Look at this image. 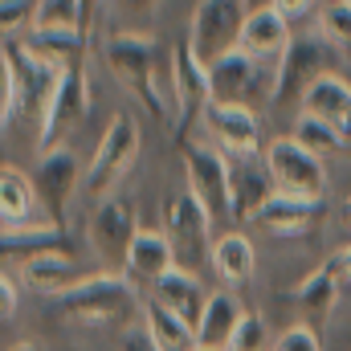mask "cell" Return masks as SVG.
I'll return each mask as SVG.
<instances>
[{
    "instance_id": "cell-1",
    "label": "cell",
    "mask_w": 351,
    "mask_h": 351,
    "mask_svg": "<svg viewBox=\"0 0 351 351\" xmlns=\"http://www.w3.org/2000/svg\"><path fill=\"white\" fill-rule=\"evenodd\" d=\"M53 311L78 327H135L139 294L127 274H94L53 298Z\"/></svg>"
},
{
    "instance_id": "cell-2",
    "label": "cell",
    "mask_w": 351,
    "mask_h": 351,
    "mask_svg": "<svg viewBox=\"0 0 351 351\" xmlns=\"http://www.w3.org/2000/svg\"><path fill=\"white\" fill-rule=\"evenodd\" d=\"M102 58L110 66V74L131 90L152 119H168V102L160 94V41L147 29H110L102 41Z\"/></svg>"
},
{
    "instance_id": "cell-3",
    "label": "cell",
    "mask_w": 351,
    "mask_h": 351,
    "mask_svg": "<svg viewBox=\"0 0 351 351\" xmlns=\"http://www.w3.org/2000/svg\"><path fill=\"white\" fill-rule=\"evenodd\" d=\"M343 66V53L315 29V33H302L290 41L282 66H278V90H274V106L286 110V106H302L306 90L315 86L323 74H335Z\"/></svg>"
},
{
    "instance_id": "cell-4",
    "label": "cell",
    "mask_w": 351,
    "mask_h": 351,
    "mask_svg": "<svg viewBox=\"0 0 351 351\" xmlns=\"http://www.w3.org/2000/svg\"><path fill=\"white\" fill-rule=\"evenodd\" d=\"M208 86H213V102L225 106H245V110H262L274 106V90H278V66H265L258 58H250L245 49L225 53L221 62L208 66Z\"/></svg>"
},
{
    "instance_id": "cell-5",
    "label": "cell",
    "mask_w": 351,
    "mask_h": 351,
    "mask_svg": "<svg viewBox=\"0 0 351 351\" xmlns=\"http://www.w3.org/2000/svg\"><path fill=\"white\" fill-rule=\"evenodd\" d=\"M164 233L172 241L176 269L200 278V269L213 265V217L188 188L164 200Z\"/></svg>"
},
{
    "instance_id": "cell-6",
    "label": "cell",
    "mask_w": 351,
    "mask_h": 351,
    "mask_svg": "<svg viewBox=\"0 0 351 351\" xmlns=\"http://www.w3.org/2000/svg\"><path fill=\"white\" fill-rule=\"evenodd\" d=\"M250 12H254L250 0H200L196 12H192V25H188L192 53L204 66H213L225 53L241 49V33H245Z\"/></svg>"
},
{
    "instance_id": "cell-7",
    "label": "cell",
    "mask_w": 351,
    "mask_h": 351,
    "mask_svg": "<svg viewBox=\"0 0 351 351\" xmlns=\"http://www.w3.org/2000/svg\"><path fill=\"white\" fill-rule=\"evenodd\" d=\"M184 156V176H188V192L208 208L213 221L233 217V160L200 139H184L180 143Z\"/></svg>"
},
{
    "instance_id": "cell-8",
    "label": "cell",
    "mask_w": 351,
    "mask_h": 351,
    "mask_svg": "<svg viewBox=\"0 0 351 351\" xmlns=\"http://www.w3.org/2000/svg\"><path fill=\"white\" fill-rule=\"evenodd\" d=\"M4 74L16 82V119H45L62 82V66L33 53L25 37H4Z\"/></svg>"
},
{
    "instance_id": "cell-9",
    "label": "cell",
    "mask_w": 351,
    "mask_h": 351,
    "mask_svg": "<svg viewBox=\"0 0 351 351\" xmlns=\"http://www.w3.org/2000/svg\"><path fill=\"white\" fill-rule=\"evenodd\" d=\"M135 156H139V127H135L131 114L119 110V114L110 119L106 135L98 139L94 156H90L86 176H82V192L94 196V200H106L110 188H114V184L127 176V168L135 164Z\"/></svg>"
},
{
    "instance_id": "cell-10",
    "label": "cell",
    "mask_w": 351,
    "mask_h": 351,
    "mask_svg": "<svg viewBox=\"0 0 351 351\" xmlns=\"http://www.w3.org/2000/svg\"><path fill=\"white\" fill-rule=\"evenodd\" d=\"M262 160H265V168H269V176H274V188H278V192L323 200V192H327V168H323V156H315L311 147H302L294 135H290V139H274V143H265Z\"/></svg>"
},
{
    "instance_id": "cell-11",
    "label": "cell",
    "mask_w": 351,
    "mask_h": 351,
    "mask_svg": "<svg viewBox=\"0 0 351 351\" xmlns=\"http://www.w3.org/2000/svg\"><path fill=\"white\" fill-rule=\"evenodd\" d=\"M168 70H172V114H176V131L180 143L188 139V127L208 110L213 102V86H208V66L192 53L188 41H180L168 53Z\"/></svg>"
},
{
    "instance_id": "cell-12",
    "label": "cell",
    "mask_w": 351,
    "mask_h": 351,
    "mask_svg": "<svg viewBox=\"0 0 351 351\" xmlns=\"http://www.w3.org/2000/svg\"><path fill=\"white\" fill-rule=\"evenodd\" d=\"M86 114H90V82H86V62H78V66L62 70V82H58L53 98H49V110H45L41 135H37V156L62 147L66 131L86 123Z\"/></svg>"
},
{
    "instance_id": "cell-13",
    "label": "cell",
    "mask_w": 351,
    "mask_h": 351,
    "mask_svg": "<svg viewBox=\"0 0 351 351\" xmlns=\"http://www.w3.org/2000/svg\"><path fill=\"white\" fill-rule=\"evenodd\" d=\"M135 233H139L135 208H131V200H123V196L98 200L94 213H90V221H86L90 250L98 254L102 265H114V269L127 265V254H131V245H135Z\"/></svg>"
},
{
    "instance_id": "cell-14",
    "label": "cell",
    "mask_w": 351,
    "mask_h": 351,
    "mask_svg": "<svg viewBox=\"0 0 351 351\" xmlns=\"http://www.w3.org/2000/svg\"><path fill=\"white\" fill-rule=\"evenodd\" d=\"M82 176L86 172L78 168V156H74L66 143L53 147V152H41V156H37V172H33L37 200H41L45 217H49L53 225H62V229H66V208H70V200H74Z\"/></svg>"
},
{
    "instance_id": "cell-15",
    "label": "cell",
    "mask_w": 351,
    "mask_h": 351,
    "mask_svg": "<svg viewBox=\"0 0 351 351\" xmlns=\"http://www.w3.org/2000/svg\"><path fill=\"white\" fill-rule=\"evenodd\" d=\"M200 123H204V131L213 135L208 143L221 147L225 156H233V160H258V156H265L262 123H258L254 110H245V106H225V102H208V110L200 114Z\"/></svg>"
},
{
    "instance_id": "cell-16",
    "label": "cell",
    "mask_w": 351,
    "mask_h": 351,
    "mask_svg": "<svg viewBox=\"0 0 351 351\" xmlns=\"http://www.w3.org/2000/svg\"><path fill=\"white\" fill-rule=\"evenodd\" d=\"M323 217V200L311 196H290V192H274L262 208L254 213V229H265L274 237H306Z\"/></svg>"
},
{
    "instance_id": "cell-17",
    "label": "cell",
    "mask_w": 351,
    "mask_h": 351,
    "mask_svg": "<svg viewBox=\"0 0 351 351\" xmlns=\"http://www.w3.org/2000/svg\"><path fill=\"white\" fill-rule=\"evenodd\" d=\"M290 41H294L290 21H286L274 4H262V8L250 12L245 33H241V49H245L250 58H258V62H265V66H282Z\"/></svg>"
},
{
    "instance_id": "cell-18",
    "label": "cell",
    "mask_w": 351,
    "mask_h": 351,
    "mask_svg": "<svg viewBox=\"0 0 351 351\" xmlns=\"http://www.w3.org/2000/svg\"><path fill=\"white\" fill-rule=\"evenodd\" d=\"M298 110L311 114V119H319V123H327L351 147V82H343L339 74H323L315 86L306 90V98H302Z\"/></svg>"
},
{
    "instance_id": "cell-19",
    "label": "cell",
    "mask_w": 351,
    "mask_h": 351,
    "mask_svg": "<svg viewBox=\"0 0 351 351\" xmlns=\"http://www.w3.org/2000/svg\"><path fill=\"white\" fill-rule=\"evenodd\" d=\"M0 254H4V265H25L33 258H45V254H74L70 237L62 225L53 221H37V225H21V229H4L0 237Z\"/></svg>"
},
{
    "instance_id": "cell-20",
    "label": "cell",
    "mask_w": 351,
    "mask_h": 351,
    "mask_svg": "<svg viewBox=\"0 0 351 351\" xmlns=\"http://www.w3.org/2000/svg\"><path fill=\"white\" fill-rule=\"evenodd\" d=\"M123 269H127V278L139 282V286H156L164 274H172L176 269V254H172L168 233H164V229H139Z\"/></svg>"
},
{
    "instance_id": "cell-21",
    "label": "cell",
    "mask_w": 351,
    "mask_h": 351,
    "mask_svg": "<svg viewBox=\"0 0 351 351\" xmlns=\"http://www.w3.org/2000/svg\"><path fill=\"white\" fill-rule=\"evenodd\" d=\"M339 274L331 269V265H319L315 274H306L298 286H294V306L302 311V323L311 327V331H323L327 327V319H331V311H335V302H339Z\"/></svg>"
},
{
    "instance_id": "cell-22",
    "label": "cell",
    "mask_w": 351,
    "mask_h": 351,
    "mask_svg": "<svg viewBox=\"0 0 351 351\" xmlns=\"http://www.w3.org/2000/svg\"><path fill=\"white\" fill-rule=\"evenodd\" d=\"M152 298L160 302V306H168L172 315H180L188 327H200V315H204V306H208V290L200 286V278L196 274H184V269H172V274H164L156 286H152Z\"/></svg>"
},
{
    "instance_id": "cell-23",
    "label": "cell",
    "mask_w": 351,
    "mask_h": 351,
    "mask_svg": "<svg viewBox=\"0 0 351 351\" xmlns=\"http://www.w3.org/2000/svg\"><path fill=\"white\" fill-rule=\"evenodd\" d=\"M274 176L265 168V160H233V221H254V213L274 196Z\"/></svg>"
},
{
    "instance_id": "cell-24",
    "label": "cell",
    "mask_w": 351,
    "mask_h": 351,
    "mask_svg": "<svg viewBox=\"0 0 351 351\" xmlns=\"http://www.w3.org/2000/svg\"><path fill=\"white\" fill-rule=\"evenodd\" d=\"M241 319H245L241 302H237L233 294L217 290V294L208 298L204 315H200V327H196V343H200V348H213V351H229L233 335H237V327H241Z\"/></svg>"
},
{
    "instance_id": "cell-25",
    "label": "cell",
    "mask_w": 351,
    "mask_h": 351,
    "mask_svg": "<svg viewBox=\"0 0 351 351\" xmlns=\"http://www.w3.org/2000/svg\"><path fill=\"white\" fill-rule=\"evenodd\" d=\"M37 188L25 172H16L12 164H4L0 172V221L4 229H21V225H37Z\"/></svg>"
},
{
    "instance_id": "cell-26",
    "label": "cell",
    "mask_w": 351,
    "mask_h": 351,
    "mask_svg": "<svg viewBox=\"0 0 351 351\" xmlns=\"http://www.w3.org/2000/svg\"><path fill=\"white\" fill-rule=\"evenodd\" d=\"M21 274H25V282H29L33 290L49 294V298H58V294H66L70 286L82 282V278H78V265H74V254H45V258H33V262L21 265Z\"/></svg>"
},
{
    "instance_id": "cell-27",
    "label": "cell",
    "mask_w": 351,
    "mask_h": 351,
    "mask_svg": "<svg viewBox=\"0 0 351 351\" xmlns=\"http://www.w3.org/2000/svg\"><path fill=\"white\" fill-rule=\"evenodd\" d=\"M254 262H258V254H254V241H250L245 233H221V237H217V245H213V265H217V274H221L229 286H245V282L254 278Z\"/></svg>"
},
{
    "instance_id": "cell-28",
    "label": "cell",
    "mask_w": 351,
    "mask_h": 351,
    "mask_svg": "<svg viewBox=\"0 0 351 351\" xmlns=\"http://www.w3.org/2000/svg\"><path fill=\"white\" fill-rule=\"evenodd\" d=\"M25 41L33 53H41L45 62H53L62 70L78 66L86 58V33H74V29H29Z\"/></svg>"
},
{
    "instance_id": "cell-29",
    "label": "cell",
    "mask_w": 351,
    "mask_h": 351,
    "mask_svg": "<svg viewBox=\"0 0 351 351\" xmlns=\"http://www.w3.org/2000/svg\"><path fill=\"white\" fill-rule=\"evenodd\" d=\"M143 327L156 335V343L164 351H192L196 348V327H188L180 315H172L168 306H160L156 298H147V306H143Z\"/></svg>"
},
{
    "instance_id": "cell-30",
    "label": "cell",
    "mask_w": 351,
    "mask_h": 351,
    "mask_svg": "<svg viewBox=\"0 0 351 351\" xmlns=\"http://www.w3.org/2000/svg\"><path fill=\"white\" fill-rule=\"evenodd\" d=\"M315 29L343 53V62H351V0L348 4H327V8H319Z\"/></svg>"
},
{
    "instance_id": "cell-31",
    "label": "cell",
    "mask_w": 351,
    "mask_h": 351,
    "mask_svg": "<svg viewBox=\"0 0 351 351\" xmlns=\"http://www.w3.org/2000/svg\"><path fill=\"white\" fill-rule=\"evenodd\" d=\"M294 139H298L302 147H311L315 156H335V152L348 147L327 123H319V119H311V114H298V123H294Z\"/></svg>"
},
{
    "instance_id": "cell-32",
    "label": "cell",
    "mask_w": 351,
    "mask_h": 351,
    "mask_svg": "<svg viewBox=\"0 0 351 351\" xmlns=\"http://www.w3.org/2000/svg\"><path fill=\"white\" fill-rule=\"evenodd\" d=\"M33 29H74V33H82V0H41Z\"/></svg>"
},
{
    "instance_id": "cell-33",
    "label": "cell",
    "mask_w": 351,
    "mask_h": 351,
    "mask_svg": "<svg viewBox=\"0 0 351 351\" xmlns=\"http://www.w3.org/2000/svg\"><path fill=\"white\" fill-rule=\"evenodd\" d=\"M37 4L41 0H0V21H4V37H25L37 21Z\"/></svg>"
},
{
    "instance_id": "cell-34",
    "label": "cell",
    "mask_w": 351,
    "mask_h": 351,
    "mask_svg": "<svg viewBox=\"0 0 351 351\" xmlns=\"http://www.w3.org/2000/svg\"><path fill=\"white\" fill-rule=\"evenodd\" d=\"M265 348H274L269 343V331H265V319L254 315V311H245V319H241V327H237L229 351H265Z\"/></svg>"
},
{
    "instance_id": "cell-35",
    "label": "cell",
    "mask_w": 351,
    "mask_h": 351,
    "mask_svg": "<svg viewBox=\"0 0 351 351\" xmlns=\"http://www.w3.org/2000/svg\"><path fill=\"white\" fill-rule=\"evenodd\" d=\"M269 351H323V343H319V331H311L306 323H298V327L282 331Z\"/></svg>"
},
{
    "instance_id": "cell-36",
    "label": "cell",
    "mask_w": 351,
    "mask_h": 351,
    "mask_svg": "<svg viewBox=\"0 0 351 351\" xmlns=\"http://www.w3.org/2000/svg\"><path fill=\"white\" fill-rule=\"evenodd\" d=\"M119 351H164V348L156 343V335L147 327H127L123 339H119Z\"/></svg>"
},
{
    "instance_id": "cell-37",
    "label": "cell",
    "mask_w": 351,
    "mask_h": 351,
    "mask_svg": "<svg viewBox=\"0 0 351 351\" xmlns=\"http://www.w3.org/2000/svg\"><path fill=\"white\" fill-rule=\"evenodd\" d=\"M119 16H152L160 8V0H106Z\"/></svg>"
},
{
    "instance_id": "cell-38",
    "label": "cell",
    "mask_w": 351,
    "mask_h": 351,
    "mask_svg": "<svg viewBox=\"0 0 351 351\" xmlns=\"http://www.w3.org/2000/svg\"><path fill=\"white\" fill-rule=\"evenodd\" d=\"M269 4H274V8H278L286 21H294V16H306V12H311L319 0H269Z\"/></svg>"
},
{
    "instance_id": "cell-39",
    "label": "cell",
    "mask_w": 351,
    "mask_h": 351,
    "mask_svg": "<svg viewBox=\"0 0 351 351\" xmlns=\"http://www.w3.org/2000/svg\"><path fill=\"white\" fill-rule=\"evenodd\" d=\"M327 265L339 274V282H343V286H351V245H343L339 254H331V258H327Z\"/></svg>"
},
{
    "instance_id": "cell-40",
    "label": "cell",
    "mask_w": 351,
    "mask_h": 351,
    "mask_svg": "<svg viewBox=\"0 0 351 351\" xmlns=\"http://www.w3.org/2000/svg\"><path fill=\"white\" fill-rule=\"evenodd\" d=\"M0 290H4V315H12L16 311V290H12V274L8 269L0 274Z\"/></svg>"
},
{
    "instance_id": "cell-41",
    "label": "cell",
    "mask_w": 351,
    "mask_h": 351,
    "mask_svg": "<svg viewBox=\"0 0 351 351\" xmlns=\"http://www.w3.org/2000/svg\"><path fill=\"white\" fill-rule=\"evenodd\" d=\"M94 12H98V0H82V33L90 37V29H94Z\"/></svg>"
},
{
    "instance_id": "cell-42",
    "label": "cell",
    "mask_w": 351,
    "mask_h": 351,
    "mask_svg": "<svg viewBox=\"0 0 351 351\" xmlns=\"http://www.w3.org/2000/svg\"><path fill=\"white\" fill-rule=\"evenodd\" d=\"M343 221H348V229H351V196L343 200Z\"/></svg>"
},
{
    "instance_id": "cell-43",
    "label": "cell",
    "mask_w": 351,
    "mask_h": 351,
    "mask_svg": "<svg viewBox=\"0 0 351 351\" xmlns=\"http://www.w3.org/2000/svg\"><path fill=\"white\" fill-rule=\"evenodd\" d=\"M8 351H41L37 343H16V348H8Z\"/></svg>"
},
{
    "instance_id": "cell-44",
    "label": "cell",
    "mask_w": 351,
    "mask_h": 351,
    "mask_svg": "<svg viewBox=\"0 0 351 351\" xmlns=\"http://www.w3.org/2000/svg\"><path fill=\"white\" fill-rule=\"evenodd\" d=\"M327 4H348V0H319V8H327Z\"/></svg>"
},
{
    "instance_id": "cell-45",
    "label": "cell",
    "mask_w": 351,
    "mask_h": 351,
    "mask_svg": "<svg viewBox=\"0 0 351 351\" xmlns=\"http://www.w3.org/2000/svg\"><path fill=\"white\" fill-rule=\"evenodd\" d=\"M250 4H254V8H262V4H269V0H250Z\"/></svg>"
},
{
    "instance_id": "cell-46",
    "label": "cell",
    "mask_w": 351,
    "mask_h": 351,
    "mask_svg": "<svg viewBox=\"0 0 351 351\" xmlns=\"http://www.w3.org/2000/svg\"><path fill=\"white\" fill-rule=\"evenodd\" d=\"M192 351H213V348H200V343H196V348H192Z\"/></svg>"
}]
</instances>
